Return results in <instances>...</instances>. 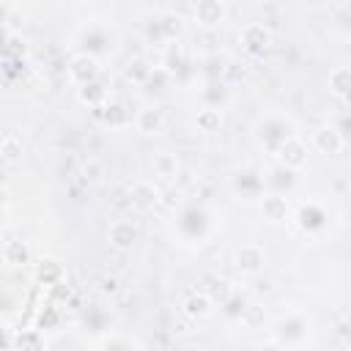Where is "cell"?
<instances>
[{
    "label": "cell",
    "mask_w": 351,
    "mask_h": 351,
    "mask_svg": "<svg viewBox=\"0 0 351 351\" xmlns=\"http://www.w3.org/2000/svg\"><path fill=\"white\" fill-rule=\"evenodd\" d=\"M154 170H156L159 176L170 178V176H176V170H178V162H176V156H170V154H159V156L154 159Z\"/></svg>",
    "instance_id": "obj_14"
},
{
    "label": "cell",
    "mask_w": 351,
    "mask_h": 351,
    "mask_svg": "<svg viewBox=\"0 0 351 351\" xmlns=\"http://www.w3.org/2000/svg\"><path fill=\"white\" fill-rule=\"evenodd\" d=\"M159 200V189L151 184V181H137L134 186H132V203L137 206V208H151L154 203Z\"/></svg>",
    "instance_id": "obj_4"
},
{
    "label": "cell",
    "mask_w": 351,
    "mask_h": 351,
    "mask_svg": "<svg viewBox=\"0 0 351 351\" xmlns=\"http://www.w3.org/2000/svg\"><path fill=\"white\" fill-rule=\"evenodd\" d=\"M315 145H318L321 151H326V154H337V151L343 148V137H340L337 129L324 126V129L315 132Z\"/></svg>",
    "instance_id": "obj_7"
},
{
    "label": "cell",
    "mask_w": 351,
    "mask_h": 351,
    "mask_svg": "<svg viewBox=\"0 0 351 351\" xmlns=\"http://www.w3.org/2000/svg\"><path fill=\"white\" fill-rule=\"evenodd\" d=\"M241 38H244V44H247L250 49H261V47L269 44V30H266L263 25H255V22H252V25L244 27Z\"/></svg>",
    "instance_id": "obj_8"
},
{
    "label": "cell",
    "mask_w": 351,
    "mask_h": 351,
    "mask_svg": "<svg viewBox=\"0 0 351 351\" xmlns=\"http://www.w3.org/2000/svg\"><path fill=\"white\" fill-rule=\"evenodd\" d=\"M96 71H99V66H96V58L93 55H77L71 60V66H69L71 80H77L80 85H88L96 77Z\"/></svg>",
    "instance_id": "obj_2"
},
{
    "label": "cell",
    "mask_w": 351,
    "mask_h": 351,
    "mask_svg": "<svg viewBox=\"0 0 351 351\" xmlns=\"http://www.w3.org/2000/svg\"><path fill=\"white\" fill-rule=\"evenodd\" d=\"M184 307H186V313H189V315H206V313H208V296H203V293L189 296Z\"/></svg>",
    "instance_id": "obj_16"
},
{
    "label": "cell",
    "mask_w": 351,
    "mask_h": 351,
    "mask_svg": "<svg viewBox=\"0 0 351 351\" xmlns=\"http://www.w3.org/2000/svg\"><path fill=\"white\" fill-rule=\"evenodd\" d=\"M310 332V321L302 315V313H291L288 318H282L274 329V337L280 340V346H296L307 337Z\"/></svg>",
    "instance_id": "obj_1"
},
{
    "label": "cell",
    "mask_w": 351,
    "mask_h": 351,
    "mask_svg": "<svg viewBox=\"0 0 351 351\" xmlns=\"http://www.w3.org/2000/svg\"><path fill=\"white\" fill-rule=\"evenodd\" d=\"M195 14H197V19H200V22H206V25H214V22H219V19H222L225 8H222L219 3H214V0H203V3H197Z\"/></svg>",
    "instance_id": "obj_10"
},
{
    "label": "cell",
    "mask_w": 351,
    "mask_h": 351,
    "mask_svg": "<svg viewBox=\"0 0 351 351\" xmlns=\"http://www.w3.org/2000/svg\"><path fill=\"white\" fill-rule=\"evenodd\" d=\"M329 82H332V90L337 93V96H343V99H351V69H335L332 71V77H329Z\"/></svg>",
    "instance_id": "obj_9"
},
{
    "label": "cell",
    "mask_w": 351,
    "mask_h": 351,
    "mask_svg": "<svg viewBox=\"0 0 351 351\" xmlns=\"http://www.w3.org/2000/svg\"><path fill=\"white\" fill-rule=\"evenodd\" d=\"M277 156L282 159V165L299 167V165H304V145H302L296 137H291L288 143H282V148L277 151Z\"/></svg>",
    "instance_id": "obj_6"
},
{
    "label": "cell",
    "mask_w": 351,
    "mask_h": 351,
    "mask_svg": "<svg viewBox=\"0 0 351 351\" xmlns=\"http://www.w3.org/2000/svg\"><path fill=\"white\" fill-rule=\"evenodd\" d=\"M236 266L244 269V271H258L263 266V252L255 247V244H244L239 252H236Z\"/></svg>",
    "instance_id": "obj_5"
},
{
    "label": "cell",
    "mask_w": 351,
    "mask_h": 351,
    "mask_svg": "<svg viewBox=\"0 0 351 351\" xmlns=\"http://www.w3.org/2000/svg\"><path fill=\"white\" fill-rule=\"evenodd\" d=\"M110 241H112L118 250H129V247L137 241V230H134V225L126 222V219L112 222V225H110Z\"/></svg>",
    "instance_id": "obj_3"
},
{
    "label": "cell",
    "mask_w": 351,
    "mask_h": 351,
    "mask_svg": "<svg viewBox=\"0 0 351 351\" xmlns=\"http://www.w3.org/2000/svg\"><path fill=\"white\" fill-rule=\"evenodd\" d=\"M159 126H162V115H159V110L145 107V110L137 112V129H140V132L151 134V132H156Z\"/></svg>",
    "instance_id": "obj_11"
},
{
    "label": "cell",
    "mask_w": 351,
    "mask_h": 351,
    "mask_svg": "<svg viewBox=\"0 0 351 351\" xmlns=\"http://www.w3.org/2000/svg\"><path fill=\"white\" fill-rule=\"evenodd\" d=\"M22 346H25V351H44V340L38 337V332H22L16 348H22Z\"/></svg>",
    "instance_id": "obj_17"
},
{
    "label": "cell",
    "mask_w": 351,
    "mask_h": 351,
    "mask_svg": "<svg viewBox=\"0 0 351 351\" xmlns=\"http://www.w3.org/2000/svg\"><path fill=\"white\" fill-rule=\"evenodd\" d=\"M258 351H282V346H277V343H269V346H263V348H258Z\"/></svg>",
    "instance_id": "obj_21"
},
{
    "label": "cell",
    "mask_w": 351,
    "mask_h": 351,
    "mask_svg": "<svg viewBox=\"0 0 351 351\" xmlns=\"http://www.w3.org/2000/svg\"><path fill=\"white\" fill-rule=\"evenodd\" d=\"M197 126H200L203 132H214V129L219 126V112L211 110V107H208V110H200V112H197Z\"/></svg>",
    "instance_id": "obj_15"
},
{
    "label": "cell",
    "mask_w": 351,
    "mask_h": 351,
    "mask_svg": "<svg viewBox=\"0 0 351 351\" xmlns=\"http://www.w3.org/2000/svg\"><path fill=\"white\" fill-rule=\"evenodd\" d=\"M123 118H126V115H123V107H121V104H110V107H107V121H110V123H123Z\"/></svg>",
    "instance_id": "obj_19"
},
{
    "label": "cell",
    "mask_w": 351,
    "mask_h": 351,
    "mask_svg": "<svg viewBox=\"0 0 351 351\" xmlns=\"http://www.w3.org/2000/svg\"><path fill=\"white\" fill-rule=\"evenodd\" d=\"M263 211L269 219H282L288 214V203H285V197L271 195V197H263Z\"/></svg>",
    "instance_id": "obj_12"
},
{
    "label": "cell",
    "mask_w": 351,
    "mask_h": 351,
    "mask_svg": "<svg viewBox=\"0 0 351 351\" xmlns=\"http://www.w3.org/2000/svg\"><path fill=\"white\" fill-rule=\"evenodd\" d=\"M3 145H5V159H8V162H11V159H16V154H14V137H11V134L5 137V143H3Z\"/></svg>",
    "instance_id": "obj_20"
},
{
    "label": "cell",
    "mask_w": 351,
    "mask_h": 351,
    "mask_svg": "<svg viewBox=\"0 0 351 351\" xmlns=\"http://www.w3.org/2000/svg\"><path fill=\"white\" fill-rule=\"evenodd\" d=\"M60 274H63V269H60L58 261H41V266H38V280L41 282H47V285L52 282L55 285L60 280Z\"/></svg>",
    "instance_id": "obj_13"
},
{
    "label": "cell",
    "mask_w": 351,
    "mask_h": 351,
    "mask_svg": "<svg viewBox=\"0 0 351 351\" xmlns=\"http://www.w3.org/2000/svg\"><path fill=\"white\" fill-rule=\"evenodd\" d=\"M82 99L85 101H99V99H104V90L99 88V85H93V82H88V85H82Z\"/></svg>",
    "instance_id": "obj_18"
}]
</instances>
